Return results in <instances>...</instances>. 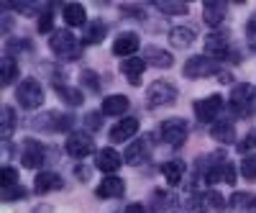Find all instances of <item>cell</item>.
I'll use <instances>...</instances> for the list:
<instances>
[{
    "instance_id": "cell-25",
    "label": "cell",
    "mask_w": 256,
    "mask_h": 213,
    "mask_svg": "<svg viewBox=\"0 0 256 213\" xmlns=\"http://www.w3.org/2000/svg\"><path fill=\"white\" fill-rule=\"evenodd\" d=\"M195 29L192 26H174L172 31H169V41H172V47H177V49H184V47H190L192 41H195Z\"/></svg>"
},
{
    "instance_id": "cell-11",
    "label": "cell",
    "mask_w": 256,
    "mask_h": 213,
    "mask_svg": "<svg viewBox=\"0 0 256 213\" xmlns=\"http://www.w3.org/2000/svg\"><path fill=\"white\" fill-rule=\"evenodd\" d=\"M205 182H208V185H216V182H228V185H233V182H236V167H233L228 159H220L218 164L208 167Z\"/></svg>"
},
{
    "instance_id": "cell-36",
    "label": "cell",
    "mask_w": 256,
    "mask_h": 213,
    "mask_svg": "<svg viewBox=\"0 0 256 213\" xmlns=\"http://www.w3.org/2000/svg\"><path fill=\"white\" fill-rule=\"evenodd\" d=\"M52 26H54V18H52V11L46 8L44 13H38V26H36V29H38L41 34H49Z\"/></svg>"
},
{
    "instance_id": "cell-1",
    "label": "cell",
    "mask_w": 256,
    "mask_h": 213,
    "mask_svg": "<svg viewBox=\"0 0 256 213\" xmlns=\"http://www.w3.org/2000/svg\"><path fill=\"white\" fill-rule=\"evenodd\" d=\"M16 100L20 103V108H26V111L38 108V105L44 103V88H41V82L34 80V77L20 80L18 88H16Z\"/></svg>"
},
{
    "instance_id": "cell-37",
    "label": "cell",
    "mask_w": 256,
    "mask_h": 213,
    "mask_svg": "<svg viewBox=\"0 0 256 213\" xmlns=\"http://www.w3.org/2000/svg\"><path fill=\"white\" fill-rule=\"evenodd\" d=\"M0 198H3V200H20V198H26V190L20 187V185H13V187L3 190V193H0Z\"/></svg>"
},
{
    "instance_id": "cell-18",
    "label": "cell",
    "mask_w": 256,
    "mask_h": 213,
    "mask_svg": "<svg viewBox=\"0 0 256 213\" xmlns=\"http://www.w3.org/2000/svg\"><path fill=\"white\" fill-rule=\"evenodd\" d=\"M144 62H146V65H152V67H159V70H169V67L174 65L172 54L164 52V49H159V47L144 49Z\"/></svg>"
},
{
    "instance_id": "cell-14",
    "label": "cell",
    "mask_w": 256,
    "mask_h": 213,
    "mask_svg": "<svg viewBox=\"0 0 256 213\" xmlns=\"http://www.w3.org/2000/svg\"><path fill=\"white\" fill-rule=\"evenodd\" d=\"M141 47V41H138V34H134V31H126V34H120L116 41H113V54L116 57H131L136 49Z\"/></svg>"
},
{
    "instance_id": "cell-21",
    "label": "cell",
    "mask_w": 256,
    "mask_h": 213,
    "mask_svg": "<svg viewBox=\"0 0 256 213\" xmlns=\"http://www.w3.org/2000/svg\"><path fill=\"white\" fill-rule=\"evenodd\" d=\"M64 182L56 172H49V169H44V172H38L36 180H34V187L36 193H52V190H59Z\"/></svg>"
},
{
    "instance_id": "cell-30",
    "label": "cell",
    "mask_w": 256,
    "mask_h": 213,
    "mask_svg": "<svg viewBox=\"0 0 256 213\" xmlns=\"http://www.w3.org/2000/svg\"><path fill=\"white\" fill-rule=\"evenodd\" d=\"M156 8L166 16H187L190 13V6L187 3H174V0H159Z\"/></svg>"
},
{
    "instance_id": "cell-28",
    "label": "cell",
    "mask_w": 256,
    "mask_h": 213,
    "mask_svg": "<svg viewBox=\"0 0 256 213\" xmlns=\"http://www.w3.org/2000/svg\"><path fill=\"white\" fill-rule=\"evenodd\" d=\"M162 172H164V180L169 185H180L182 177H184V162L182 159H172V162H166L162 167Z\"/></svg>"
},
{
    "instance_id": "cell-42",
    "label": "cell",
    "mask_w": 256,
    "mask_h": 213,
    "mask_svg": "<svg viewBox=\"0 0 256 213\" xmlns=\"http://www.w3.org/2000/svg\"><path fill=\"white\" fill-rule=\"evenodd\" d=\"M84 121H88V126H90L92 131H95V129H100V116H98V113H90Z\"/></svg>"
},
{
    "instance_id": "cell-22",
    "label": "cell",
    "mask_w": 256,
    "mask_h": 213,
    "mask_svg": "<svg viewBox=\"0 0 256 213\" xmlns=\"http://www.w3.org/2000/svg\"><path fill=\"white\" fill-rule=\"evenodd\" d=\"M98 169H102V172H116V169L120 167L123 157L116 152V149H100L98 152Z\"/></svg>"
},
{
    "instance_id": "cell-44",
    "label": "cell",
    "mask_w": 256,
    "mask_h": 213,
    "mask_svg": "<svg viewBox=\"0 0 256 213\" xmlns=\"http://www.w3.org/2000/svg\"><path fill=\"white\" fill-rule=\"evenodd\" d=\"M74 175H77L80 180H90V169H88V167H77Z\"/></svg>"
},
{
    "instance_id": "cell-20",
    "label": "cell",
    "mask_w": 256,
    "mask_h": 213,
    "mask_svg": "<svg viewBox=\"0 0 256 213\" xmlns=\"http://www.w3.org/2000/svg\"><path fill=\"white\" fill-rule=\"evenodd\" d=\"M144 70H146V62L138 59V57H128V59L120 62V72L128 77V82H131V85H138L141 82Z\"/></svg>"
},
{
    "instance_id": "cell-29",
    "label": "cell",
    "mask_w": 256,
    "mask_h": 213,
    "mask_svg": "<svg viewBox=\"0 0 256 213\" xmlns=\"http://www.w3.org/2000/svg\"><path fill=\"white\" fill-rule=\"evenodd\" d=\"M16 77H18V65H16V59L8 54V57L0 59V82L10 85V82H16Z\"/></svg>"
},
{
    "instance_id": "cell-3",
    "label": "cell",
    "mask_w": 256,
    "mask_h": 213,
    "mask_svg": "<svg viewBox=\"0 0 256 213\" xmlns=\"http://www.w3.org/2000/svg\"><path fill=\"white\" fill-rule=\"evenodd\" d=\"M49 47L56 57L62 59H77L80 57V41L72 36V31H54L52 34V41H49Z\"/></svg>"
},
{
    "instance_id": "cell-31",
    "label": "cell",
    "mask_w": 256,
    "mask_h": 213,
    "mask_svg": "<svg viewBox=\"0 0 256 213\" xmlns=\"http://www.w3.org/2000/svg\"><path fill=\"white\" fill-rule=\"evenodd\" d=\"M3 123H0V136L3 139H10V134H13V129H16V113H13V108L10 105H3Z\"/></svg>"
},
{
    "instance_id": "cell-23",
    "label": "cell",
    "mask_w": 256,
    "mask_h": 213,
    "mask_svg": "<svg viewBox=\"0 0 256 213\" xmlns=\"http://www.w3.org/2000/svg\"><path fill=\"white\" fill-rule=\"evenodd\" d=\"M128 105H131V100L126 95H108L102 100V116H123Z\"/></svg>"
},
{
    "instance_id": "cell-6",
    "label": "cell",
    "mask_w": 256,
    "mask_h": 213,
    "mask_svg": "<svg viewBox=\"0 0 256 213\" xmlns=\"http://www.w3.org/2000/svg\"><path fill=\"white\" fill-rule=\"evenodd\" d=\"M184 77L190 80H198V77H210V75H216L218 72V62L208 57V54H200V57H190L184 62Z\"/></svg>"
},
{
    "instance_id": "cell-5",
    "label": "cell",
    "mask_w": 256,
    "mask_h": 213,
    "mask_svg": "<svg viewBox=\"0 0 256 213\" xmlns=\"http://www.w3.org/2000/svg\"><path fill=\"white\" fill-rule=\"evenodd\" d=\"M159 136L169 146H182L187 141V121L184 118H166L159 126Z\"/></svg>"
},
{
    "instance_id": "cell-33",
    "label": "cell",
    "mask_w": 256,
    "mask_h": 213,
    "mask_svg": "<svg viewBox=\"0 0 256 213\" xmlns=\"http://www.w3.org/2000/svg\"><path fill=\"white\" fill-rule=\"evenodd\" d=\"M230 205L233 208H256V195H251V193H233L230 195Z\"/></svg>"
},
{
    "instance_id": "cell-32",
    "label": "cell",
    "mask_w": 256,
    "mask_h": 213,
    "mask_svg": "<svg viewBox=\"0 0 256 213\" xmlns=\"http://www.w3.org/2000/svg\"><path fill=\"white\" fill-rule=\"evenodd\" d=\"M54 88H56V95H59V98H64L70 105H80V103H82V93H80V90L67 88V85H62V82H56Z\"/></svg>"
},
{
    "instance_id": "cell-7",
    "label": "cell",
    "mask_w": 256,
    "mask_h": 213,
    "mask_svg": "<svg viewBox=\"0 0 256 213\" xmlns=\"http://www.w3.org/2000/svg\"><path fill=\"white\" fill-rule=\"evenodd\" d=\"M31 123L36 126V129H41V131H67L70 126L74 123V118H72V116H67V113L49 111V113H44V116L34 118Z\"/></svg>"
},
{
    "instance_id": "cell-27",
    "label": "cell",
    "mask_w": 256,
    "mask_h": 213,
    "mask_svg": "<svg viewBox=\"0 0 256 213\" xmlns=\"http://www.w3.org/2000/svg\"><path fill=\"white\" fill-rule=\"evenodd\" d=\"M64 21L70 26H88V13L80 3H67L64 6Z\"/></svg>"
},
{
    "instance_id": "cell-39",
    "label": "cell",
    "mask_w": 256,
    "mask_h": 213,
    "mask_svg": "<svg viewBox=\"0 0 256 213\" xmlns=\"http://www.w3.org/2000/svg\"><path fill=\"white\" fill-rule=\"evenodd\" d=\"M80 80L84 82V85H88V88L95 93L98 88H100V82H98V75L95 72H90V70H82V75H80Z\"/></svg>"
},
{
    "instance_id": "cell-35",
    "label": "cell",
    "mask_w": 256,
    "mask_h": 213,
    "mask_svg": "<svg viewBox=\"0 0 256 213\" xmlns=\"http://www.w3.org/2000/svg\"><path fill=\"white\" fill-rule=\"evenodd\" d=\"M16 180H18V172H16L13 167H3V169H0V190L13 187V185H16Z\"/></svg>"
},
{
    "instance_id": "cell-2",
    "label": "cell",
    "mask_w": 256,
    "mask_h": 213,
    "mask_svg": "<svg viewBox=\"0 0 256 213\" xmlns=\"http://www.w3.org/2000/svg\"><path fill=\"white\" fill-rule=\"evenodd\" d=\"M230 111L236 113V116H251L254 108H256V95H254V88L251 85H236L230 93Z\"/></svg>"
},
{
    "instance_id": "cell-19",
    "label": "cell",
    "mask_w": 256,
    "mask_h": 213,
    "mask_svg": "<svg viewBox=\"0 0 256 213\" xmlns=\"http://www.w3.org/2000/svg\"><path fill=\"white\" fill-rule=\"evenodd\" d=\"M136 131H138V121H136V118H123V121H118L113 129H110V141H113V144L128 141Z\"/></svg>"
},
{
    "instance_id": "cell-8",
    "label": "cell",
    "mask_w": 256,
    "mask_h": 213,
    "mask_svg": "<svg viewBox=\"0 0 256 213\" xmlns=\"http://www.w3.org/2000/svg\"><path fill=\"white\" fill-rule=\"evenodd\" d=\"M64 149H67V154H70V157H74V159H84L88 154H92L95 144H92V136H90V134L74 131V134H70V139H67V144H64Z\"/></svg>"
},
{
    "instance_id": "cell-40",
    "label": "cell",
    "mask_w": 256,
    "mask_h": 213,
    "mask_svg": "<svg viewBox=\"0 0 256 213\" xmlns=\"http://www.w3.org/2000/svg\"><path fill=\"white\" fill-rule=\"evenodd\" d=\"M246 39H248V47L256 52V13L251 16V21L246 24Z\"/></svg>"
},
{
    "instance_id": "cell-43",
    "label": "cell",
    "mask_w": 256,
    "mask_h": 213,
    "mask_svg": "<svg viewBox=\"0 0 256 213\" xmlns=\"http://www.w3.org/2000/svg\"><path fill=\"white\" fill-rule=\"evenodd\" d=\"M123 213H146V208H144L141 203H131V205H128Z\"/></svg>"
},
{
    "instance_id": "cell-41",
    "label": "cell",
    "mask_w": 256,
    "mask_h": 213,
    "mask_svg": "<svg viewBox=\"0 0 256 213\" xmlns=\"http://www.w3.org/2000/svg\"><path fill=\"white\" fill-rule=\"evenodd\" d=\"M8 52H28L31 49V44H28V39H13V41H8Z\"/></svg>"
},
{
    "instance_id": "cell-16",
    "label": "cell",
    "mask_w": 256,
    "mask_h": 213,
    "mask_svg": "<svg viewBox=\"0 0 256 213\" xmlns=\"http://www.w3.org/2000/svg\"><path fill=\"white\" fill-rule=\"evenodd\" d=\"M226 3H220V0H208L205 8H202V18H205V24L212 26V29H218L223 21H226Z\"/></svg>"
},
{
    "instance_id": "cell-4",
    "label": "cell",
    "mask_w": 256,
    "mask_h": 213,
    "mask_svg": "<svg viewBox=\"0 0 256 213\" xmlns=\"http://www.w3.org/2000/svg\"><path fill=\"white\" fill-rule=\"evenodd\" d=\"M177 100V88L166 80H156L152 82V88L146 90V103L152 108H159V105H172Z\"/></svg>"
},
{
    "instance_id": "cell-34",
    "label": "cell",
    "mask_w": 256,
    "mask_h": 213,
    "mask_svg": "<svg viewBox=\"0 0 256 213\" xmlns=\"http://www.w3.org/2000/svg\"><path fill=\"white\" fill-rule=\"evenodd\" d=\"M241 175L246 180H256V154H246L241 162Z\"/></svg>"
},
{
    "instance_id": "cell-38",
    "label": "cell",
    "mask_w": 256,
    "mask_h": 213,
    "mask_svg": "<svg viewBox=\"0 0 256 213\" xmlns=\"http://www.w3.org/2000/svg\"><path fill=\"white\" fill-rule=\"evenodd\" d=\"M251 149H256V131H248V134L238 141V152H241V154L251 152Z\"/></svg>"
},
{
    "instance_id": "cell-13",
    "label": "cell",
    "mask_w": 256,
    "mask_h": 213,
    "mask_svg": "<svg viewBox=\"0 0 256 213\" xmlns=\"http://www.w3.org/2000/svg\"><path fill=\"white\" fill-rule=\"evenodd\" d=\"M228 52H230V47H228V34H212V36L205 39V54L212 57L216 62H218V59H226Z\"/></svg>"
},
{
    "instance_id": "cell-24",
    "label": "cell",
    "mask_w": 256,
    "mask_h": 213,
    "mask_svg": "<svg viewBox=\"0 0 256 213\" xmlns=\"http://www.w3.org/2000/svg\"><path fill=\"white\" fill-rule=\"evenodd\" d=\"M210 136L216 139L218 144H233V139H236V129H233L230 121H216L210 126Z\"/></svg>"
},
{
    "instance_id": "cell-12",
    "label": "cell",
    "mask_w": 256,
    "mask_h": 213,
    "mask_svg": "<svg viewBox=\"0 0 256 213\" xmlns=\"http://www.w3.org/2000/svg\"><path fill=\"white\" fill-rule=\"evenodd\" d=\"M195 210L198 213H223L226 210V200L218 190H202L195 198Z\"/></svg>"
},
{
    "instance_id": "cell-15",
    "label": "cell",
    "mask_w": 256,
    "mask_h": 213,
    "mask_svg": "<svg viewBox=\"0 0 256 213\" xmlns=\"http://www.w3.org/2000/svg\"><path fill=\"white\" fill-rule=\"evenodd\" d=\"M148 152H152V139H148V136H144V139L134 141L131 146L126 149L123 159H126L128 164H141V162L148 157Z\"/></svg>"
},
{
    "instance_id": "cell-9",
    "label": "cell",
    "mask_w": 256,
    "mask_h": 213,
    "mask_svg": "<svg viewBox=\"0 0 256 213\" xmlns=\"http://www.w3.org/2000/svg\"><path fill=\"white\" fill-rule=\"evenodd\" d=\"M46 159V152H44V146H41L36 139H26L24 146H20V164L28 167V169H36L41 167Z\"/></svg>"
},
{
    "instance_id": "cell-10",
    "label": "cell",
    "mask_w": 256,
    "mask_h": 213,
    "mask_svg": "<svg viewBox=\"0 0 256 213\" xmlns=\"http://www.w3.org/2000/svg\"><path fill=\"white\" fill-rule=\"evenodd\" d=\"M220 108H223V98L220 95H208L205 100L195 103V116H198L200 123H212L216 116L220 113Z\"/></svg>"
},
{
    "instance_id": "cell-17",
    "label": "cell",
    "mask_w": 256,
    "mask_h": 213,
    "mask_svg": "<svg viewBox=\"0 0 256 213\" xmlns=\"http://www.w3.org/2000/svg\"><path fill=\"white\" fill-rule=\"evenodd\" d=\"M95 193H98V198H120L126 193V182L120 177H116V175H108L98 185Z\"/></svg>"
},
{
    "instance_id": "cell-26",
    "label": "cell",
    "mask_w": 256,
    "mask_h": 213,
    "mask_svg": "<svg viewBox=\"0 0 256 213\" xmlns=\"http://www.w3.org/2000/svg\"><path fill=\"white\" fill-rule=\"evenodd\" d=\"M108 34V26L102 21H92V24L84 26V36H82V44H100Z\"/></svg>"
}]
</instances>
